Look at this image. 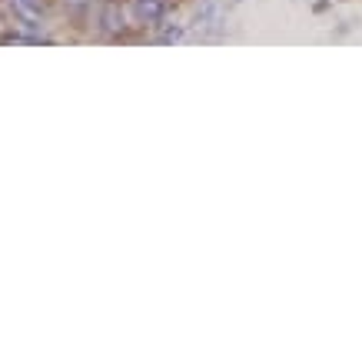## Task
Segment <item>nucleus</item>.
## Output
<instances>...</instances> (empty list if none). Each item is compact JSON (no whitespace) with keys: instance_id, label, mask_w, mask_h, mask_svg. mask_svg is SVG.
<instances>
[{"instance_id":"f257e3e1","label":"nucleus","mask_w":362,"mask_h":362,"mask_svg":"<svg viewBox=\"0 0 362 362\" xmlns=\"http://www.w3.org/2000/svg\"><path fill=\"white\" fill-rule=\"evenodd\" d=\"M13 17L23 23V27H40L44 23V4L40 0H11Z\"/></svg>"},{"instance_id":"f03ea898","label":"nucleus","mask_w":362,"mask_h":362,"mask_svg":"<svg viewBox=\"0 0 362 362\" xmlns=\"http://www.w3.org/2000/svg\"><path fill=\"white\" fill-rule=\"evenodd\" d=\"M133 7H136V13L140 17H146V21H160L163 17V0H133Z\"/></svg>"}]
</instances>
